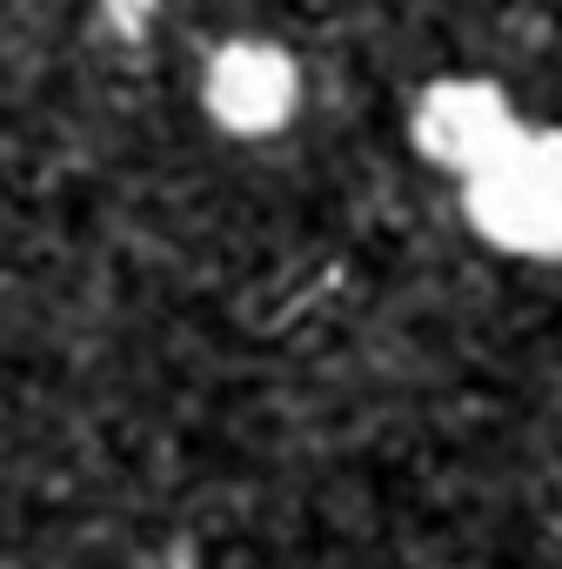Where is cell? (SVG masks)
Wrapping results in <instances>:
<instances>
[]
</instances>
